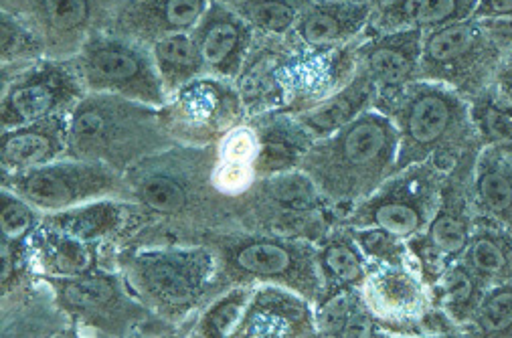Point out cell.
Wrapping results in <instances>:
<instances>
[{
  "instance_id": "cell-28",
  "label": "cell",
  "mask_w": 512,
  "mask_h": 338,
  "mask_svg": "<svg viewBox=\"0 0 512 338\" xmlns=\"http://www.w3.org/2000/svg\"><path fill=\"white\" fill-rule=\"evenodd\" d=\"M255 132L260 142L258 160H255L258 179L296 171L314 142L292 116L284 120H264L260 126H255Z\"/></svg>"
},
{
  "instance_id": "cell-2",
  "label": "cell",
  "mask_w": 512,
  "mask_h": 338,
  "mask_svg": "<svg viewBox=\"0 0 512 338\" xmlns=\"http://www.w3.org/2000/svg\"><path fill=\"white\" fill-rule=\"evenodd\" d=\"M399 130L391 116L367 110L338 132L314 140L300 162L334 207H357L397 173Z\"/></svg>"
},
{
  "instance_id": "cell-33",
  "label": "cell",
  "mask_w": 512,
  "mask_h": 338,
  "mask_svg": "<svg viewBox=\"0 0 512 338\" xmlns=\"http://www.w3.org/2000/svg\"><path fill=\"white\" fill-rule=\"evenodd\" d=\"M466 264L482 280L504 278L512 266V243L506 235L484 227L470 235L466 247Z\"/></svg>"
},
{
  "instance_id": "cell-5",
  "label": "cell",
  "mask_w": 512,
  "mask_h": 338,
  "mask_svg": "<svg viewBox=\"0 0 512 338\" xmlns=\"http://www.w3.org/2000/svg\"><path fill=\"white\" fill-rule=\"evenodd\" d=\"M217 258L219 290L237 284H276L320 304L324 278L318 243L266 231H215L201 239Z\"/></svg>"
},
{
  "instance_id": "cell-37",
  "label": "cell",
  "mask_w": 512,
  "mask_h": 338,
  "mask_svg": "<svg viewBox=\"0 0 512 338\" xmlns=\"http://www.w3.org/2000/svg\"><path fill=\"white\" fill-rule=\"evenodd\" d=\"M0 33H3V65H25L31 61H37L39 57H45V49L41 41L13 15L3 13V21H0Z\"/></svg>"
},
{
  "instance_id": "cell-34",
  "label": "cell",
  "mask_w": 512,
  "mask_h": 338,
  "mask_svg": "<svg viewBox=\"0 0 512 338\" xmlns=\"http://www.w3.org/2000/svg\"><path fill=\"white\" fill-rule=\"evenodd\" d=\"M476 201L482 211L512 229V175L506 166L484 158L476 175Z\"/></svg>"
},
{
  "instance_id": "cell-27",
  "label": "cell",
  "mask_w": 512,
  "mask_h": 338,
  "mask_svg": "<svg viewBox=\"0 0 512 338\" xmlns=\"http://www.w3.org/2000/svg\"><path fill=\"white\" fill-rule=\"evenodd\" d=\"M377 92L379 90L371 77L357 67L355 77L343 90H338L330 98L314 104L304 112H298L292 118L306 130L312 140H320L338 132L340 128H345L357 116L367 112Z\"/></svg>"
},
{
  "instance_id": "cell-26",
  "label": "cell",
  "mask_w": 512,
  "mask_h": 338,
  "mask_svg": "<svg viewBox=\"0 0 512 338\" xmlns=\"http://www.w3.org/2000/svg\"><path fill=\"white\" fill-rule=\"evenodd\" d=\"M480 0H381L373 25L383 31H432L472 19Z\"/></svg>"
},
{
  "instance_id": "cell-7",
  "label": "cell",
  "mask_w": 512,
  "mask_h": 338,
  "mask_svg": "<svg viewBox=\"0 0 512 338\" xmlns=\"http://www.w3.org/2000/svg\"><path fill=\"white\" fill-rule=\"evenodd\" d=\"M71 61L85 92L114 94L156 108L166 104L168 94L152 49L138 41L100 29Z\"/></svg>"
},
{
  "instance_id": "cell-21",
  "label": "cell",
  "mask_w": 512,
  "mask_h": 338,
  "mask_svg": "<svg viewBox=\"0 0 512 338\" xmlns=\"http://www.w3.org/2000/svg\"><path fill=\"white\" fill-rule=\"evenodd\" d=\"M371 17L369 0H310L290 35L302 47L322 51L355 37Z\"/></svg>"
},
{
  "instance_id": "cell-38",
  "label": "cell",
  "mask_w": 512,
  "mask_h": 338,
  "mask_svg": "<svg viewBox=\"0 0 512 338\" xmlns=\"http://www.w3.org/2000/svg\"><path fill=\"white\" fill-rule=\"evenodd\" d=\"M35 211L37 209L31 203L9 189H3L0 193V233L9 239L27 241L41 223V217H37Z\"/></svg>"
},
{
  "instance_id": "cell-36",
  "label": "cell",
  "mask_w": 512,
  "mask_h": 338,
  "mask_svg": "<svg viewBox=\"0 0 512 338\" xmlns=\"http://www.w3.org/2000/svg\"><path fill=\"white\" fill-rule=\"evenodd\" d=\"M474 324L478 332L486 336L512 334V284L496 286L482 296Z\"/></svg>"
},
{
  "instance_id": "cell-25",
  "label": "cell",
  "mask_w": 512,
  "mask_h": 338,
  "mask_svg": "<svg viewBox=\"0 0 512 338\" xmlns=\"http://www.w3.org/2000/svg\"><path fill=\"white\" fill-rule=\"evenodd\" d=\"M318 264L324 278V298L318 306L363 288L369 274L365 251L347 225L330 229L318 241Z\"/></svg>"
},
{
  "instance_id": "cell-31",
  "label": "cell",
  "mask_w": 512,
  "mask_h": 338,
  "mask_svg": "<svg viewBox=\"0 0 512 338\" xmlns=\"http://www.w3.org/2000/svg\"><path fill=\"white\" fill-rule=\"evenodd\" d=\"M255 286L253 284H237L223 294L215 296L213 302L201 310V318L197 322V334L207 336V338H223V336H233L237 330L247 304L253 296Z\"/></svg>"
},
{
  "instance_id": "cell-11",
  "label": "cell",
  "mask_w": 512,
  "mask_h": 338,
  "mask_svg": "<svg viewBox=\"0 0 512 338\" xmlns=\"http://www.w3.org/2000/svg\"><path fill=\"white\" fill-rule=\"evenodd\" d=\"M45 282L69 320L104 334H130L150 318L148 308L132 294L124 276L104 270L81 276H37Z\"/></svg>"
},
{
  "instance_id": "cell-8",
  "label": "cell",
  "mask_w": 512,
  "mask_h": 338,
  "mask_svg": "<svg viewBox=\"0 0 512 338\" xmlns=\"http://www.w3.org/2000/svg\"><path fill=\"white\" fill-rule=\"evenodd\" d=\"M3 189L45 213H59L102 199H128L124 173L102 162L69 156L31 171L3 175Z\"/></svg>"
},
{
  "instance_id": "cell-4",
  "label": "cell",
  "mask_w": 512,
  "mask_h": 338,
  "mask_svg": "<svg viewBox=\"0 0 512 338\" xmlns=\"http://www.w3.org/2000/svg\"><path fill=\"white\" fill-rule=\"evenodd\" d=\"M156 106L114 94H85L69 114V158L94 160L124 173L173 146Z\"/></svg>"
},
{
  "instance_id": "cell-6",
  "label": "cell",
  "mask_w": 512,
  "mask_h": 338,
  "mask_svg": "<svg viewBox=\"0 0 512 338\" xmlns=\"http://www.w3.org/2000/svg\"><path fill=\"white\" fill-rule=\"evenodd\" d=\"M397 98L391 116L399 130L397 173L425 160L438 162V156L458 148L470 130L468 106L446 83L413 81Z\"/></svg>"
},
{
  "instance_id": "cell-35",
  "label": "cell",
  "mask_w": 512,
  "mask_h": 338,
  "mask_svg": "<svg viewBox=\"0 0 512 338\" xmlns=\"http://www.w3.org/2000/svg\"><path fill=\"white\" fill-rule=\"evenodd\" d=\"M472 122L490 144L512 148V102L500 96H484L472 110Z\"/></svg>"
},
{
  "instance_id": "cell-19",
  "label": "cell",
  "mask_w": 512,
  "mask_h": 338,
  "mask_svg": "<svg viewBox=\"0 0 512 338\" xmlns=\"http://www.w3.org/2000/svg\"><path fill=\"white\" fill-rule=\"evenodd\" d=\"M253 27L221 0H213L193 31L205 73L231 77L239 71L253 39Z\"/></svg>"
},
{
  "instance_id": "cell-14",
  "label": "cell",
  "mask_w": 512,
  "mask_h": 338,
  "mask_svg": "<svg viewBox=\"0 0 512 338\" xmlns=\"http://www.w3.org/2000/svg\"><path fill=\"white\" fill-rule=\"evenodd\" d=\"M492 41L478 19L423 33L419 77L450 88L472 86L492 67L496 51Z\"/></svg>"
},
{
  "instance_id": "cell-24",
  "label": "cell",
  "mask_w": 512,
  "mask_h": 338,
  "mask_svg": "<svg viewBox=\"0 0 512 338\" xmlns=\"http://www.w3.org/2000/svg\"><path fill=\"white\" fill-rule=\"evenodd\" d=\"M470 223L466 207L452 197H442V203L430 221L428 229L411 239L415 251L425 268L446 272L458 260L470 243Z\"/></svg>"
},
{
  "instance_id": "cell-22",
  "label": "cell",
  "mask_w": 512,
  "mask_h": 338,
  "mask_svg": "<svg viewBox=\"0 0 512 338\" xmlns=\"http://www.w3.org/2000/svg\"><path fill=\"white\" fill-rule=\"evenodd\" d=\"M100 249V243L65 233L43 221L29 237L31 266H37L39 276L69 278L100 270Z\"/></svg>"
},
{
  "instance_id": "cell-10",
  "label": "cell",
  "mask_w": 512,
  "mask_h": 338,
  "mask_svg": "<svg viewBox=\"0 0 512 338\" xmlns=\"http://www.w3.org/2000/svg\"><path fill=\"white\" fill-rule=\"evenodd\" d=\"M436 160H425L399 171L369 199L343 217L351 229H381L397 239H413L428 229L442 197Z\"/></svg>"
},
{
  "instance_id": "cell-29",
  "label": "cell",
  "mask_w": 512,
  "mask_h": 338,
  "mask_svg": "<svg viewBox=\"0 0 512 338\" xmlns=\"http://www.w3.org/2000/svg\"><path fill=\"white\" fill-rule=\"evenodd\" d=\"M150 49L166 94H177L205 73L193 33H175L162 37Z\"/></svg>"
},
{
  "instance_id": "cell-32",
  "label": "cell",
  "mask_w": 512,
  "mask_h": 338,
  "mask_svg": "<svg viewBox=\"0 0 512 338\" xmlns=\"http://www.w3.org/2000/svg\"><path fill=\"white\" fill-rule=\"evenodd\" d=\"M480 282L482 280L468 264H452L438 284V302L442 312L458 322L474 318L484 296H480Z\"/></svg>"
},
{
  "instance_id": "cell-30",
  "label": "cell",
  "mask_w": 512,
  "mask_h": 338,
  "mask_svg": "<svg viewBox=\"0 0 512 338\" xmlns=\"http://www.w3.org/2000/svg\"><path fill=\"white\" fill-rule=\"evenodd\" d=\"M255 31L290 35L310 0H221Z\"/></svg>"
},
{
  "instance_id": "cell-40",
  "label": "cell",
  "mask_w": 512,
  "mask_h": 338,
  "mask_svg": "<svg viewBox=\"0 0 512 338\" xmlns=\"http://www.w3.org/2000/svg\"><path fill=\"white\" fill-rule=\"evenodd\" d=\"M508 79H512V71H510V73H508Z\"/></svg>"
},
{
  "instance_id": "cell-1",
  "label": "cell",
  "mask_w": 512,
  "mask_h": 338,
  "mask_svg": "<svg viewBox=\"0 0 512 338\" xmlns=\"http://www.w3.org/2000/svg\"><path fill=\"white\" fill-rule=\"evenodd\" d=\"M217 146H170L150 154L128 171V203L138 215L166 221L170 231L209 235L229 221H241V197L225 195L215 183ZM201 237V239H203ZM201 243V241H199Z\"/></svg>"
},
{
  "instance_id": "cell-39",
  "label": "cell",
  "mask_w": 512,
  "mask_h": 338,
  "mask_svg": "<svg viewBox=\"0 0 512 338\" xmlns=\"http://www.w3.org/2000/svg\"><path fill=\"white\" fill-rule=\"evenodd\" d=\"M512 17V0H480L472 19H496Z\"/></svg>"
},
{
  "instance_id": "cell-13",
  "label": "cell",
  "mask_w": 512,
  "mask_h": 338,
  "mask_svg": "<svg viewBox=\"0 0 512 338\" xmlns=\"http://www.w3.org/2000/svg\"><path fill=\"white\" fill-rule=\"evenodd\" d=\"M110 0H3V13L19 19L49 59H73L104 29Z\"/></svg>"
},
{
  "instance_id": "cell-3",
  "label": "cell",
  "mask_w": 512,
  "mask_h": 338,
  "mask_svg": "<svg viewBox=\"0 0 512 338\" xmlns=\"http://www.w3.org/2000/svg\"><path fill=\"white\" fill-rule=\"evenodd\" d=\"M118 268L152 316L179 324L217 296V258L209 245L126 247Z\"/></svg>"
},
{
  "instance_id": "cell-9",
  "label": "cell",
  "mask_w": 512,
  "mask_h": 338,
  "mask_svg": "<svg viewBox=\"0 0 512 338\" xmlns=\"http://www.w3.org/2000/svg\"><path fill=\"white\" fill-rule=\"evenodd\" d=\"M330 205L300 168L258 179L241 197V221L247 229L318 243L332 227L324 223Z\"/></svg>"
},
{
  "instance_id": "cell-15",
  "label": "cell",
  "mask_w": 512,
  "mask_h": 338,
  "mask_svg": "<svg viewBox=\"0 0 512 338\" xmlns=\"http://www.w3.org/2000/svg\"><path fill=\"white\" fill-rule=\"evenodd\" d=\"M237 112L239 98L227 83L195 79L177 92V100L160 112V118L173 140L205 146L231 132Z\"/></svg>"
},
{
  "instance_id": "cell-12",
  "label": "cell",
  "mask_w": 512,
  "mask_h": 338,
  "mask_svg": "<svg viewBox=\"0 0 512 338\" xmlns=\"http://www.w3.org/2000/svg\"><path fill=\"white\" fill-rule=\"evenodd\" d=\"M88 94L71 59L31 61L13 73L3 86L0 126L13 130L45 120L55 114L71 112Z\"/></svg>"
},
{
  "instance_id": "cell-16",
  "label": "cell",
  "mask_w": 512,
  "mask_h": 338,
  "mask_svg": "<svg viewBox=\"0 0 512 338\" xmlns=\"http://www.w3.org/2000/svg\"><path fill=\"white\" fill-rule=\"evenodd\" d=\"M104 31L152 47L175 33H193L213 0H114Z\"/></svg>"
},
{
  "instance_id": "cell-18",
  "label": "cell",
  "mask_w": 512,
  "mask_h": 338,
  "mask_svg": "<svg viewBox=\"0 0 512 338\" xmlns=\"http://www.w3.org/2000/svg\"><path fill=\"white\" fill-rule=\"evenodd\" d=\"M423 31L403 29L383 33L365 43L357 53L363 69L383 96H397L419 77Z\"/></svg>"
},
{
  "instance_id": "cell-17",
  "label": "cell",
  "mask_w": 512,
  "mask_h": 338,
  "mask_svg": "<svg viewBox=\"0 0 512 338\" xmlns=\"http://www.w3.org/2000/svg\"><path fill=\"white\" fill-rule=\"evenodd\" d=\"M318 320L312 302L302 294L276 284L255 286L247 310L233 332L247 336H314Z\"/></svg>"
},
{
  "instance_id": "cell-23",
  "label": "cell",
  "mask_w": 512,
  "mask_h": 338,
  "mask_svg": "<svg viewBox=\"0 0 512 338\" xmlns=\"http://www.w3.org/2000/svg\"><path fill=\"white\" fill-rule=\"evenodd\" d=\"M363 300L371 314L385 322L415 320L423 312V292L419 280L405 264L377 262L363 284Z\"/></svg>"
},
{
  "instance_id": "cell-20",
  "label": "cell",
  "mask_w": 512,
  "mask_h": 338,
  "mask_svg": "<svg viewBox=\"0 0 512 338\" xmlns=\"http://www.w3.org/2000/svg\"><path fill=\"white\" fill-rule=\"evenodd\" d=\"M69 114H55L45 120L3 130L0 136V168L3 175H15L55 162L67 152Z\"/></svg>"
}]
</instances>
